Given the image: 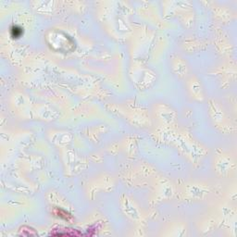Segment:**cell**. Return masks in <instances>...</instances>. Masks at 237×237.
Masks as SVG:
<instances>
[{
	"mask_svg": "<svg viewBox=\"0 0 237 237\" xmlns=\"http://www.w3.org/2000/svg\"><path fill=\"white\" fill-rule=\"evenodd\" d=\"M46 39L51 49L57 52L69 53L75 49L74 41L62 31H49L46 35Z\"/></svg>",
	"mask_w": 237,
	"mask_h": 237,
	"instance_id": "obj_1",
	"label": "cell"
},
{
	"mask_svg": "<svg viewBox=\"0 0 237 237\" xmlns=\"http://www.w3.org/2000/svg\"><path fill=\"white\" fill-rule=\"evenodd\" d=\"M55 214L57 216V217H59V218H62V219H64V220H72V215H70L69 213H67L66 211L62 210H60V209H55Z\"/></svg>",
	"mask_w": 237,
	"mask_h": 237,
	"instance_id": "obj_2",
	"label": "cell"
},
{
	"mask_svg": "<svg viewBox=\"0 0 237 237\" xmlns=\"http://www.w3.org/2000/svg\"><path fill=\"white\" fill-rule=\"evenodd\" d=\"M21 234L23 235H37V234L34 232L33 229L27 226H23L21 228Z\"/></svg>",
	"mask_w": 237,
	"mask_h": 237,
	"instance_id": "obj_3",
	"label": "cell"
},
{
	"mask_svg": "<svg viewBox=\"0 0 237 237\" xmlns=\"http://www.w3.org/2000/svg\"><path fill=\"white\" fill-rule=\"evenodd\" d=\"M11 32H12L13 37H19L22 33V30L19 27H13L11 30Z\"/></svg>",
	"mask_w": 237,
	"mask_h": 237,
	"instance_id": "obj_4",
	"label": "cell"
}]
</instances>
